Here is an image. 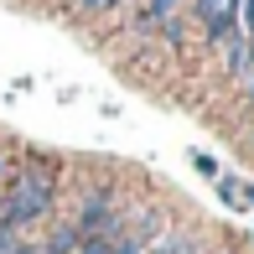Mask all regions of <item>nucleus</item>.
<instances>
[{
  "label": "nucleus",
  "mask_w": 254,
  "mask_h": 254,
  "mask_svg": "<svg viewBox=\"0 0 254 254\" xmlns=\"http://www.w3.org/2000/svg\"><path fill=\"white\" fill-rule=\"evenodd\" d=\"M78 244H83V239H78V228H73V223H57L52 234L37 239V254H73Z\"/></svg>",
  "instance_id": "obj_4"
},
{
  "label": "nucleus",
  "mask_w": 254,
  "mask_h": 254,
  "mask_svg": "<svg viewBox=\"0 0 254 254\" xmlns=\"http://www.w3.org/2000/svg\"><path fill=\"white\" fill-rule=\"evenodd\" d=\"M244 140H249V156H254V125H249V135H244Z\"/></svg>",
  "instance_id": "obj_16"
},
{
  "label": "nucleus",
  "mask_w": 254,
  "mask_h": 254,
  "mask_svg": "<svg viewBox=\"0 0 254 254\" xmlns=\"http://www.w3.org/2000/svg\"><path fill=\"white\" fill-rule=\"evenodd\" d=\"M73 254H114V244H109V239H83Z\"/></svg>",
  "instance_id": "obj_12"
},
{
  "label": "nucleus",
  "mask_w": 254,
  "mask_h": 254,
  "mask_svg": "<svg viewBox=\"0 0 254 254\" xmlns=\"http://www.w3.org/2000/svg\"><path fill=\"white\" fill-rule=\"evenodd\" d=\"M10 254H37V239H26V234H21V244L10 249Z\"/></svg>",
  "instance_id": "obj_15"
},
{
  "label": "nucleus",
  "mask_w": 254,
  "mask_h": 254,
  "mask_svg": "<svg viewBox=\"0 0 254 254\" xmlns=\"http://www.w3.org/2000/svg\"><path fill=\"white\" fill-rule=\"evenodd\" d=\"M239 37L254 47V0H239Z\"/></svg>",
  "instance_id": "obj_7"
},
{
  "label": "nucleus",
  "mask_w": 254,
  "mask_h": 254,
  "mask_svg": "<svg viewBox=\"0 0 254 254\" xmlns=\"http://www.w3.org/2000/svg\"><path fill=\"white\" fill-rule=\"evenodd\" d=\"M114 5H125V0H73V16H104Z\"/></svg>",
  "instance_id": "obj_6"
},
{
  "label": "nucleus",
  "mask_w": 254,
  "mask_h": 254,
  "mask_svg": "<svg viewBox=\"0 0 254 254\" xmlns=\"http://www.w3.org/2000/svg\"><path fill=\"white\" fill-rule=\"evenodd\" d=\"M114 254H145V249H114Z\"/></svg>",
  "instance_id": "obj_17"
},
{
  "label": "nucleus",
  "mask_w": 254,
  "mask_h": 254,
  "mask_svg": "<svg viewBox=\"0 0 254 254\" xmlns=\"http://www.w3.org/2000/svg\"><path fill=\"white\" fill-rule=\"evenodd\" d=\"M239 207H254V182H239Z\"/></svg>",
  "instance_id": "obj_14"
},
{
  "label": "nucleus",
  "mask_w": 254,
  "mask_h": 254,
  "mask_svg": "<svg viewBox=\"0 0 254 254\" xmlns=\"http://www.w3.org/2000/svg\"><path fill=\"white\" fill-rule=\"evenodd\" d=\"M16 244H21V234H16V228H5V223H0V254H10Z\"/></svg>",
  "instance_id": "obj_13"
},
{
  "label": "nucleus",
  "mask_w": 254,
  "mask_h": 254,
  "mask_svg": "<svg viewBox=\"0 0 254 254\" xmlns=\"http://www.w3.org/2000/svg\"><path fill=\"white\" fill-rule=\"evenodd\" d=\"M192 171H197V177H207V182H218V177H223V171H218V161L207 156V151H197V156H192Z\"/></svg>",
  "instance_id": "obj_10"
},
{
  "label": "nucleus",
  "mask_w": 254,
  "mask_h": 254,
  "mask_svg": "<svg viewBox=\"0 0 254 254\" xmlns=\"http://www.w3.org/2000/svg\"><path fill=\"white\" fill-rule=\"evenodd\" d=\"M63 202V177H57V156H16V177L0 192V223L26 234L31 223L57 213Z\"/></svg>",
  "instance_id": "obj_1"
},
{
  "label": "nucleus",
  "mask_w": 254,
  "mask_h": 254,
  "mask_svg": "<svg viewBox=\"0 0 254 254\" xmlns=\"http://www.w3.org/2000/svg\"><path fill=\"white\" fill-rule=\"evenodd\" d=\"M249 52H254V47L239 37V31H228L223 42H213V57H218V67H223V78H228V83H239V73L249 67Z\"/></svg>",
  "instance_id": "obj_3"
},
{
  "label": "nucleus",
  "mask_w": 254,
  "mask_h": 254,
  "mask_svg": "<svg viewBox=\"0 0 254 254\" xmlns=\"http://www.w3.org/2000/svg\"><path fill=\"white\" fill-rule=\"evenodd\" d=\"M156 37L166 42V47H182V42H187V21H182V16H171V21H161V26H156Z\"/></svg>",
  "instance_id": "obj_5"
},
{
  "label": "nucleus",
  "mask_w": 254,
  "mask_h": 254,
  "mask_svg": "<svg viewBox=\"0 0 254 254\" xmlns=\"http://www.w3.org/2000/svg\"><path fill=\"white\" fill-rule=\"evenodd\" d=\"M16 177V145H5L0 140V192H5V182Z\"/></svg>",
  "instance_id": "obj_8"
},
{
  "label": "nucleus",
  "mask_w": 254,
  "mask_h": 254,
  "mask_svg": "<svg viewBox=\"0 0 254 254\" xmlns=\"http://www.w3.org/2000/svg\"><path fill=\"white\" fill-rule=\"evenodd\" d=\"M218 197L228 207H239V177H218Z\"/></svg>",
  "instance_id": "obj_11"
},
{
  "label": "nucleus",
  "mask_w": 254,
  "mask_h": 254,
  "mask_svg": "<svg viewBox=\"0 0 254 254\" xmlns=\"http://www.w3.org/2000/svg\"><path fill=\"white\" fill-rule=\"evenodd\" d=\"M239 99H244V109H254V52H249V67L239 73Z\"/></svg>",
  "instance_id": "obj_9"
},
{
  "label": "nucleus",
  "mask_w": 254,
  "mask_h": 254,
  "mask_svg": "<svg viewBox=\"0 0 254 254\" xmlns=\"http://www.w3.org/2000/svg\"><path fill=\"white\" fill-rule=\"evenodd\" d=\"M125 207V187L120 182H88L83 192H78V213L67 218V223L78 228V239H104V228L114 223V213Z\"/></svg>",
  "instance_id": "obj_2"
}]
</instances>
